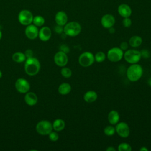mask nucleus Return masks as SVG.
<instances>
[{
	"mask_svg": "<svg viewBox=\"0 0 151 151\" xmlns=\"http://www.w3.org/2000/svg\"><path fill=\"white\" fill-rule=\"evenodd\" d=\"M116 132L115 127L113 126H107L104 129V133L108 136H113Z\"/></svg>",
	"mask_w": 151,
	"mask_h": 151,
	"instance_id": "obj_26",
	"label": "nucleus"
},
{
	"mask_svg": "<svg viewBox=\"0 0 151 151\" xmlns=\"http://www.w3.org/2000/svg\"><path fill=\"white\" fill-rule=\"evenodd\" d=\"M119 47L123 51H126L127 50L128 47H129V44H128L127 42L123 41V42H121V44H120V47Z\"/></svg>",
	"mask_w": 151,
	"mask_h": 151,
	"instance_id": "obj_31",
	"label": "nucleus"
},
{
	"mask_svg": "<svg viewBox=\"0 0 151 151\" xmlns=\"http://www.w3.org/2000/svg\"><path fill=\"white\" fill-rule=\"evenodd\" d=\"M132 20L129 17L124 18L122 21L123 25L126 28H129L132 25Z\"/></svg>",
	"mask_w": 151,
	"mask_h": 151,
	"instance_id": "obj_30",
	"label": "nucleus"
},
{
	"mask_svg": "<svg viewBox=\"0 0 151 151\" xmlns=\"http://www.w3.org/2000/svg\"><path fill=\"white\" fill-rule=\"evenodd\" d=\"M81 31V25L77 21H71L67 22L64 27V32L69 37H76L78 35Z\"/></svg>",
	"mask_w": 151,
	"mask_h": 151,
	"instance_id": "obj_3",
	"label": "nucleus"
},
{
	"mask_svg": "<svg viewBox=\"0 0 151 151\" xmlns=\"http://www.w3.org/2000/svg\"><path fill=\"white\" fill-rule=\"evenodd\" d=\"M1 38H2V32H1V31L0 30V40L1 39Z\"/></svg>",
	"mask_w": 151,
	"mask_h": 151,
	"instance_id": "obj_39",
	"label": "nucleus"
},
{
	"mask_svg": "<svg viewBox=\"0 0 151 151\" xmlns=\"http://www.w3.org/2000/svg\"><path fill=\"white\" fill-rule=\"evenodd\" d=\"M25 103L29 106H34L38 101L37 95L32 92H27L24 97Z\"/></svg>",
	"mask_w": 151,
	"mask_h": 151,
	"instance_id": "obj_17",
	"label": "nucleus"
},
{
	"mask_svg": "<svg viewBox=\"0 0 151 151\" xmlns=\"http://www.w3.org/2000/svg\"><path fill=\"white\" fill-rule=\"evenodd\" d=\"M123 54L124 52L120 47H113L107 51V57L110 61L116 63L122 59Z\"/></svg>",
	"mask_w": 151,
	"mask_h": 151,
	"instance_id": "obj_6",
	"label": "nucleus"
},
{
	"mask_svg": "<svg viewBox=\"0 0 151 151\" xmlns=\"http://www.w3.org/2000/svg\"><path fill=\"white\" fill-rule=\"evenodd\" d=\"M41 67L40 63L36 58L31 57L27 58L24 68L26 73L29 76H35L40 71Z\"/></svg>",
	"mask_w": 151,
	"mask_h": 151,
	"instance_id": "obj_2",
	"label": "nucleus"
},
{
	"mask_svg": "<svg viewBox=\"0 0 151 151\" xmlns=\"http://www.w3.org/2000/svg\"><path fill=\"white\" fill-rule=\"evenodd\" d=\"M12 58L13 61H14L16 63H22L23 61H25L27 59V58L25 55V54L21 52H15L14 54H13V55L12 56Z\"/></svg>",
	"mask_w": 151,
	"mask_h": 151,
	"instance_id": "obj_23",
	"label": "nucleus"
},
{
	"mask_svg": "<svg viewBox=\"0 0 151 151\" xmlns=\"http://www.w3.org/2000/svg\"><path fill=\"white\" fill-rule=\"evenodd\" d=\"M52 124L48 120H41L36 125L37 132L42 135H47L52 131Z\"/></svg>",
	"mask_w": 151,
	"mask_h": 151,
	"instance_id": "obj_7",
	"label": "nucleus"
},
{
	"mask_svg": "<svg viewBox=\"0 0 151 151\" xmlns=\"http://www.w3.org/2000/svg\"><path fill=\"white\" fill-rule=\"evenodd\" d=\"M38 32L39 31L37 28V27L34 24H29L27 25L25 30L26 36L27 37V38L31 40L35 39L38 35Z\"/></svg>",
	"mask_w": 151,
	"mask_h": 151,
	"instance_id": "obj_13",
	"label": "nucleus"
},
{
	"mask_svg": "<svg viewBox=\"0 0 151 151\" xmlns=\"http://www.w3.org/2000/svg\"><path fill=\"white\" fill-rule=\"evenodd\" d=\"M123 57L127 63L133 64L137 63L140 60L142 56L140 51L134 49H130L124 52Z\"/></svg>",
	"mask_w": 151,
	"mask_h": 151,
	"instance_id": "obj_4",
	"label": "nucleus"
},
{
	"mask_svg": "<svg viewBox=\"0 0 151 151\" xmlns=\"http://www.w3.org/2000/svg\"><path fill=\"white\" fill-rule=\"evenodd\" d=\"M52 124L53 129L56 132H60L63 130L65 128V122L61 119H55Z\"/></svg>",
	"mask_w": 151,
	"mask_h": 151,
	"instance_id": "obj_21",
	"label": "nucleus"
},
{
	"mask_svg": "<svg viewBox=\"0 0 151 151\" xmlns=\"http://www.w3.org/2000/svg\"><path fill=\"white\" fill-rule=\"evenodd\" d=\"M61 74L63 77H64V78H68L71 76L72 71L70 68H69L68 67H63L62 69L61 70Z\"/></svg>",
	"mask_w": 151,
	"mask_h": 151,
	"instance_id": "obj_28",
	"label": "nucleus"
},
{
	"mask_svg": "<svg viewBox=\"0 0 151 151\" xmlns=\"http://www.w3.org/2000/svg\"><path fill=\"white\" fill-rule=\"evenodd\" d=\"M54 60L55 64L59 67H64L68 63V58L65 52L60 51L57 52L54 57Z\"/></svg>",
	"mask_w": 151,
	"mask_h": 151,
	"instance_id": "obj_10",
	"label": "nucleus"
},
{
	"mask_svg": "<svg viewBox=\"0 0 151 151\" xmlns=\"http://www.w3.org/2000/svg\"><path fill=\"white\" fill-rule=\"evenodd\" d=\"M97 94L93 90H89L86 92L83 96L84 100L88 103L94 102L97 99Z\"/></svg>",
	"mask_w": 151,
	"mask_h": 151,
	"instance_id": "obj_19",
	"label": "nucleus"
},
{
	"mask_svg": "<svg viewBox=\"0 0 151 151\" xmlns=\"http://www.w3.org/2000/svg\"><path fill=\"white\" fill-rule=\"evenodd\" d=\"M107 119H108L109 122L111 124L116 125L119 122V120H120L119 113L114 110H111L108 114Z\"/></svg>",
	"mask_w": 151,
	"mask_h": 151,
	"instance_id": "obj_18",
	"label": "nucleus"
},
{
	"mask_svg": "<svg viewBox=\"0 0 151 151\" xmlns=\"http://www.w3.org/2000/svg\"><path fill=\"white\" fill-rule=\"evenodd\" d=\"M49 139L50 140L52 141V142H56L57 140H58V138H59V136L58 134L55 132H51L49 134Z\"/></svg>",
	"mask_w": 151,
	"mask_h": 151,
	"instance_id": "obj_29",
	"label": "nucleus"
},
{
	"mask_svg": "<svg viewBox=\"0 0 151 151\" xmlns=\"http://www.w3.org/2000/svg\"><path fill=\"white\" fill-rule=\"evenodd\" d=\"M24 54H25V55L27 58L33 57V51L30 49L27 50Z\"/></svg>",
	"mask_w": 151,
	"mask_h": 151,
	"instance_id": "obj_32",
	"label": "nucleus"
},
{
	"mask_svg": "<svg viewBox=\"0 0 151 151\" xmlns=\"http://www.w3.org/2000/svg\"><path fill=\"white\" fill-rule=\"evenodd\" d=\"M140 151H148V149L146 148L145 146H142L140 149Z\"/></svg>",
	"mask_w": 151,
	"mask_h": 151,
	"instance_id": "obj_36",
	"label": "nucleus"
},
{
	"mask_svg": "<svg viewBox=\"0 0 151 151\" xmlns=\"http://www.w3.org/2000/svg\"><path fill=\"white\" fill-rule=\"evenodd\" d=\"M116 132L122 138H127L130 134V127L129 125L124 122H118L115 127Z\"/></svg>",
	"mask_w": 151,
	"mask_h": 151,
	"instance_id": "obj_9",
	"label": "nucleus"
},
{
	"mask_svg": "<svg viewBox=\"0 0 151 151\" xmlns=\"http://www.w3.org/2000/svg\"><path fill=\"white\" fill-rule=\"evenodd\" d=\"M107 151H116V149L114 148L113 146H109L106 149Z\"/></svg>",
	"mask_w": 151,
	"mask_h": 151,
	"instance_id": "obj_35",
	"label": "nucleus"
},
{
	"mask_svg": "<svg viewBox=\"0 0 151 151\" xmlns=\"http://www.w3.org/2000/svg\"><path fill=\"white\" fill-rule=\"evenodd\" d=\"M109 32H110V33H114V28L112 27H111V28H109Z\"/></svg>",
	"mask_w": 151,
	"mask_h": 151,
	"instance_id": "obj_37",
	"label": "nucleus"
},
{
	"mask_svg": "<svg viewBox=\"0 0 151 151\" xmlns=\"http://www.w3.org/2000/svg\"><path fill=\"white\" fill-rule=\"evenodd\" d=\"M32 22L34 25L37 27H41L44 24L45 19L41 15H37L33 18Z\"/></svg>",
	"mask_w": 151,
	"mask_h": 151,
	"instance_id": "obj_24",
	"label": "nucleus"
},
{
	"mask_svg": "<svg viewBox=\"0 0 151 151\" xmlns=\"http://www.w3.org/2000/svg\"><path fill=\"white\" fill-rule=\"evenodd\" d=\"M15 86L17 91L21 93H26L30 88V85L28 81L25 78H22L17 79Z\"/></svg>",
	"mask_w": 151,
	"mask_h": 151,
	"instance_id": "obj_11",
	"label": "nucleus"
},
{
	"mask_svg": "<svg viewBox=\"0 0 151 151\" xmlns=\"http://www.w3.org/2000/svg\"><path fill=\"white\" fill-rule=\"evenodd\" d=\"M63 26H61V25H57L55 27V31L57 33H58V34L61 33L62 32H63V30H64V28H63Z\"/></svg>",
	"mask_w": 151,
	"mask_h": 151,
	"instance_id": "obj_34",
	"label": "nucleus"
},
{
	"mask_svg": "<svg viewBox=\"0 0 151 151\" xmlns=\"http://www.w3.org/2000/svg\"><path fill=\"white\" fill-rule=\"evenodd\" d=\"M18 21L23 25H28L32 22L33 15L32 12L27 9L21 11L18 14Z\"/></svg>",
	"mask_w": 151,
	"mask_h": 151,
	"instance_id": "obj_8",
	"label": "nucleus"
},
{
	"mask_svg": "<svg viewBox=\"0 0 151 151\" xmlns=\"http://www.w3.org/2000/svg\"><path fill=\"white\" fill-rule=\"evenodd\" d=\"M78 61L81 66L88 67L91 66L95 61L94 55L90 51H85L80 55Z\"/></svg>",
	"mask_w": 151,
	"mask_h": 151,
	"instance_id": "obj_5",
	"label": "nucleus"
},
{
	"mask_svg": "<svg viewBox=\"0 0 151 151\" xmlns=\"http://www.w3.org/2000/svg\"><path fill=\"white\" fill-rule=\"evenodd\" d=\"M71 90V87L69 83H63L61 84L58 88V93L61 95H67Z\"/></svg>",
	"mask_w": 151,
	"mask_h": 151,
	"instance_id": "obj_22",
	"label": "nucleus"
},
{
	"mask_svg": "<svg viewBox=\"0 0 151 151\" xmlns=\"http://www.w3.org/2000/svg\"><path fill=\"white\" fill-rule=\"evenodd\" d=\"M116 22L114 17L109 14L104 15L101 18V24L104 28H110L114 26Z\"/></svg>",
	"mask_w": 151,
	"mask_h": 151,
	"instance_id": "obj_12",
	"label": "nucleus"
},
{
	"mask_svg": "<svg viewBox=\"0 0 151 151\" xmlns=\"http://www.w3.org/2000/svg\"><path fill=\"white\" fill-rule=\"evenodd\" d=\"M55 21L57 25L64 26L68 21V17L67 14L63 11L57 12L55 15Z\"/></svg>",
	"mask_w": 151,
	"mask_h": 151,
	"instance_id": "obj_14",
	"label": "nucleus"
},
{
	"mask_svg": "<svg viewBox=\"0 0 151 151\" xmlns=\"http://www.w3.org/2000/svg\"><path fill=\"white\" fill-rule=\"evenodd\" d=\"M140 53H141L142 57H143L145 58H147L149 57V52L146 50H143L142 51H140Z\"/></svg>",
	"mask_w": 151,
	"mask_h": 151,
	"instance_id": "obj_33",
	"label": "nucleus"
},
{
	"mask_svg": "<svg viewBox=\"0 0 151 151\" xmlns=\"http://www.w3.org/2000/svg\"><path fill=\"white\" fill-rule=\"evenodd\" d=\"M51 30L48 27H43L40 29L38 32V37L42 41H48L51 37Z\"/></svg>",
	"mask_w": 151,
	"mask_h": 151,
	"instance_id": "obj_16",
	"label": "nucleus"
},
{
	"mask_svg": "<svg viewBox=\"0 0 151 151\" xmlns=\"http://www.w3.org/2000/svg\"><path fill=\"white\" fill-rule=\"evenodd\" d=\"M117 11L119 14L123 18L130 17L132 12V9L130 7V6L126 4H120L118 6Z\"/></svg>",
	"mask_w": 151,
	"mask_h": 151,
	"instance_id": "obj_15",
	"label": "nucleus"
},
{
	"mask_svg": "<svg viewBox=\"0 0 151 151\" xmlns=\"http://www.w3.org/2000/svg\"><path fill=\"white\" fill-rule=\"evenodd\" d=\"M143 73V68L137 63L130 65L126 71V76L128 80L132 82L137 81L140 79Z\"/></svg>",
	"mask_w": 151,
	"mask_h": 151,
	"instance_id": "obj_1",
	"label": "nucleus"
},
{
	"mask_svg": "<svg viewBox=\"0 0 151 151\" xmlns=\"http://www.w3.org/2000/svg\"><path fill=\"white\" fill-rule=\"evenodd\" d=\"M147 83H148L149 86L151 87V77L148 79V80H147Z\"/></svg>",
	"mask_w": 151,
	"mask_h": 151,
	"instance_id": "obj_38",
	"label": "nucleus"
},
{
	"mask_svg": "<svg viewBox=\"0 0 151 151\" xmlns=\"http://www.w3.org/2000/svg\"><path fill=\"white\" fill-rule=\"evenodd\" d=\"M106 58V55L105 53L103 51L97 52L94 55V60L97 63H102L103 62Z\"/></svg>",
	"mask_w": 151,
	"mask_h": 151,
	"instance_id": "obj_25",
	"label": "nucleus"
},
{
	"mask_svg": "<svg viewBox=\"0 0 151 151\" xmlns=\"http://www.w3.org/2000/svg\"><path fill=\"white\" fill-rule=\"evenodd\" d=\"M142 38L139 35H133L130 38L129 40V44L133 48L139 47L142 43Z\"/></svg>",
	"mask_w": 151,
	"mask_h": 151,
	"instance_id": "obj_20",
	"label": "nucleus"
},
{
	"mask_svg": "<svg viewBox=\"0 0 151 151\" xmlns=\"http://www.w3.org/2000/svg\"><path fill=\"white\" fill-rule=\"evenodd\" d=\"M2 73H1V71H0V78H1V77H2Z\"/></svg>",
	"mask_w": 151,
	"mask_h": 151,
	"instance_id": "obj_40",
	"label": "nucleus"
},
{
	"mask_svg": "<svg viewBox=\"0 0 151 151\" xmlns=\"http://www.w3.org/2000/svg\"><path fill=\"white\" fill-rule=\"evenodd\" d=\"M131 146L127 143H121L118 145L117 150L119 151H131Z\"/></svg>",
	"mask_w": 151,
	"mask_h": 151,
	"instance_id": "obj_27",
	"label": "nucleus"
}]
</instances>
